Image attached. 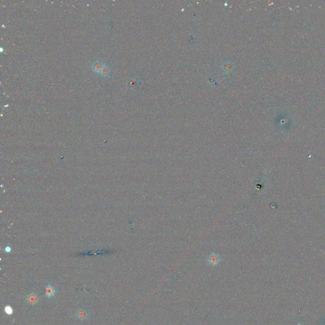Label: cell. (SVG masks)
I'll list each match as a JSON object with an SVG mask.
<instances>
[{
	"label": "cell",
	"mask_w": 325,
	"mask_h": 325,
	"mask_svg": "<svg viewBox=\"0 0 325 325\" xmlns=\"http://www.w3.org/2000/svg\"><path fill=\"white\" fill-rule=\"evenodd\" d=\"M5 313L7 314L8 315H12L13 314V309L11 306H6L5 307Z\"/></svg>",
	"instance_id": "5"
},
{
	"label": "cell",
	"mask_w": 325,
	"mask_h": 325,
	"mask_svg": "<svg viewBox=\"0 0 325 325\" xmlns=\"http://www.w3.org/2000/svg\"><path fill=\"white\" fill-rule=\"evenodd\" d=\"M76 316L79 320H84L87 317V312L84 310H79L76 313Z\"/></svg>",
	"instance_id": "4"
},
{
	"label": "cell",
	"mask_w": 325,
	"mask_h": 325,
	"mask_svg": "<svg viewBox=\"0 0 325 325\" xmlns=\"http://www.w3.org/2000/svg\"><path fill=\"white\" fill-rule=\"evenodd\" d=\"M45 290H46V296L48 297V298H51L52 297H54L55 293V288L53 287L52 286H51V285L50 284H48L47 286H46L45 287Z\"/></svg>",
	"instance_id": "3"
},
{
	"label": "cell",
	"mask_w": 325,
	"mask_h": 325,
	"mask_svg": "<svg viewBox=\"0 0 325 325\" xmlns=\"http://www.w3.org/2000/svg\"><path fill=\"white\" fill-rule=\"evenodd\" d=\"M27 300L28 303L31 305H35L37 303V302L39 300V298L37 296V295L35 293H31L28 295L27 297Z\"/></svg>",
	"instance_id": "2"
},
{
	"label": "cell",
	"mask_w": 325,
	"mask_h": 325,
	"mask_svg": "<svg viewBox=\"0 0 325 325\" xmlns=\"http://www.w3.org/2000/svg\"><path fill=\"white\" fill-rule=\"evenodd\" d=\"M222 260L220 255L216 254H211L207 258V263L211 266H215Z\"/></svg>",
	"instance_id": "1"
}]
</instances>
